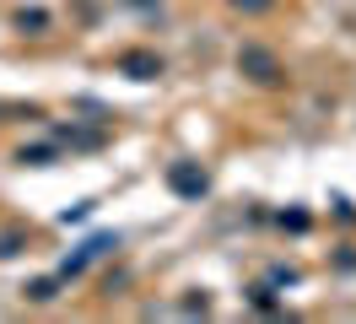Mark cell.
I'll list each match as a JSON object with an SVG mask.
<instances>
[{
    "mask_svg": "<svg viewBox=\"0 0 356 324\" xmlns=\"http://www.w3.org/2000/svg\"><path fill=\"white\" fill-rule=\"evenodd\" d=\"M243 70H254V76H259V82H270V76H275V60H270L265 49H243Z\"/></svg>",
    "mask_w": 356,
    "mask_h": 324,
    "instance_id": "obj_1",
    "label": "cell"
},
{
    "mask_svg": "<svg viewBox=\"0 0 356 324\" xmlns=\"http://www.w3.org/2000/svg\"><path fill=\"white\" fill-rule=\"evenodd\" d=\"M124 70H135V76H140V82H146V76H156V70H162V65H152V60H146V54H130V60H124Z\"/></svg>",
    "mask_w": 356,
    "mask_h": 324,
    "instance_id": "obj_3",
    "label": "cell"
},
{
    "mask_svg": "<svg viewBox=\"0 0 356 324\" xmlns=\"http://www.w3.org/2000/svg\"><path fill=\"white\" fill-rule=\"evenodd\" d=\"M168 178H173L178 194H205V173H195V168H173Z\"/></svg>",
    "mask_w": 356,
    "mask_h": 324,
    "instance_id": "obj_2",
    "label": "cell"
}]
</instances>
